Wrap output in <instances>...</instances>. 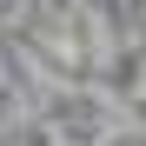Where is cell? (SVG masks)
<instances>
[{"label": "cell", "mask_w": 146, "mask_h": 146, "mask_svg": "<svg viewBox=\"0 0 146 146\" xmlns=\"http://www.w3.org/2000/svg\"><path fill=\"white\" fill-rule=\"evenodd\" d=\"M20 119H27V100H20V93H13V80H7V86H0V133H13Z\"/></svg>", "instance_id": "cell-1"}, {"label": "cell", "mask_w": 146, "mask_h": 146, "mask_svg": "<svg viewBox=\"0 0 146 146\" xmlns=\"http://www.w3.org/2000/svg\"><path fill=\"white\" fill-rule=\"evenodd\" d=\"M53 146H86V139H66V133H60V139H53Z\"/></svg>", "instance_id": "cell-2"}, {"label": "cell", "mask_w": 146, "mask_h": 146, "mask_svg": "<svg viewBox=\"0 0 146 146\" xmlns=\"http://www.w3.org/2000/svg\"><path fill=\"white\" fill-rule=\"evenodd\" d=\"M0 86H7V66H0Z\"/></svg>", "instance_id": "cell-3"}, {"label": "cell", "mask_w": 146, "mask_h": 146, "mask_svg": "<svg viewBox=\"0 0 146 146\" xmlns=\"http://www.w3.org/2000/svg\"><path fill=\"white\" fill-rule=\"evenodd\" d=\"M0 7H13V0H0Z\"/></svg>", "instance_id": "cell-4"}]
</instances>
